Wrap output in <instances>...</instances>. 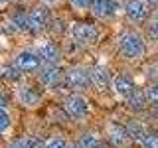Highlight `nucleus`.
<instances>
[{"label":"nucleus","mask_w":158,"mask_h":148,"mask_svg":"<svg viewBox=\"0 0 158 148\" xmlns=\"http://www.w3.org/2000/svg\"><path fill=\"white\" fill-rule=\"evenodd\" d=\"M117 49L118 56L128 61H138L146 53V42L138 32H125L117 39Z\"/></svg>","instance_id":"nucleus-1"},{"label":"nucleus","mask_w":158,"mask_h":148,"mask_svg":"<svg viewBox=\"0 0 158 148\" xmlns=\"http://www.w3.org/2000/svg\"><path fill=\"white\" fill-rule=\"evenodd\" d=\"M65 83L69 85V89L75 93H83L89 87H93L91 83V69L83 67V65H73L67 69L65 73Z\"/></svg>","instance_id":"nucleus-2"},{"label":"nucleus","mask_w":158,"mask_h":148,"mask_svg":"<svg viewBox=\"0 0 158 148\" xmlns=\"http://www.w3.org/2000/svg\"><path fill=\"white\" fill-rule=\"evenodd\" d=\"M69 34L77 46H91L99 39V28L91 22H75Z\"/></svg>","instance_id":"nucleus-3"},{"label":"nucleus","mask_w":158,"mask_h":148,"mask_svg":"<svg viewBox=\"0 0 158 148\" xmlns=\"http://www.w3.org/2000/svg\"><path fill=\"white\" fill-rule=\"evenodd\" d=\"M63 109H65V113L73 118V121H83V118H87V115H89V101L85 99L83 93L73 91L71 95L65 97Z\"/></svg>","instance_id":"nucleus-4"},{"label":"nucleus","mask_w":158,"mask_h":148,"mask_svg":"<svg viewBox=\"0 0 158 148\" xmlns=\"http://www.w3.org/2000/svg\"><path fill=\"white\" fill-rule=\"evenodd\" d=\"M123 10H125L127 18L135 24H146L148 18L152 16L150 4H148L146 0H125Z\"/></svg>","instance_id":"nucleus-5"},{"label":"nucleus","mask_w":158,"mask_h":148,"mask_svg":"<svg viewBox=\"0 0 158 148\" xmlns=\"http://www.w3.org/2000/svg\"><path fill=\"white\" fill-rule=\"evenodd\" d=\"M16 99H18L20 105L26 107V109H38L40 105H42V101H44V95H42V91H40L36 85L24 83V85L18 87Z\"/></svg>","instance_id":"nucleus-6"},{"label":"nucleus","mask_w":158,"mask_h":148,"mask_svg":"<svg viewBox=\"0 0 158 148\" xmlns=\"http://www.w3.org/2000/svg\"><path fill=\"white\" fill-rule=\"evenodd\" d=\"M14 63H16L24 73H38L44 65L42 57L38 56L36 49H22V51H18L16 57H14Z\"/></svg>","instance_id":"nucleus-7"},{"label":"nucleus","mask_w":158,"mask_h":148,"mask_svg":"<svg viewBox=\"0 0 158 148\" xmlns=\"http://www.w3.org/2000/svg\"><path fill=\"white\" fill-rule=\"evenodd\" d=\"M28 18H30V34H42L46 32L49 26V10L48 6H34L28 10Z\"/></svg>","instance_id":"nucleus-8"},{"label":"nucleus","mask_w":158,"mask_h":148,"mask_svg":"<svg viewBox=\"0 0 158 148\" xmlns=\"http://www.w3.org/2000/svg\"><path fill=\"white\" fill-rule=\"evenodd\" d=\"M113 93L117 95V99H121V101H127L128 97L132 95V91L136 89L135 81H132V77L128 75V73H117L115 77H113Z\"/></svg>","instance_id":"nucleus-9"},{"label":"nucleus","mask_w":158,"mask_h":148,"mask_svg":"<svg viewBox=\"0 0 158 148\" xmlns=\"http://www.w3.org/2000/svg\"><path fill=\"white\" fill-rule=\"evenodd\" d=\"M61 79H63L61 69L57 65H52V63H44L42 69L38 71V81H40V85L46 87V89L57 87L59 83H61Z\"/></svg>","instance_id":"nucleus-10"},{"label":"nucleus","mask_w":158,"mask_h":148,"mask_svg":"<svg viewBox=\"0 0 158 148\" xmlns=\"http://www.w3.org/2000/svg\"><path fill=\"white\" fill-rule=\"evenodd\" d=\"M107 138H109V142H111L113 146L125 148V146H128L132 134H131V130H128L127 126L118 125V122H109L107 125Z\"/></svg>","instance_id":"nucleus-11"},{"label":"nucleus","mask_w":158,"mask_h":148,"mask_svg":"<svg viewBox=\"0 0 158 148\" xmlns=\"http://www.w3.org/2000/svg\"><path fill=\"white\" fill-rule=\"evenodd\" d=\"M38 56L42 57L44 63H52V65H59L61 61V49L57 47L56 42H49V39H44L36 46Z\"/></svg>","instance_id":"nucleus-12"},{"label":"nucleus","mask_w":158,"mask_h":148,"mask_svg":"<svg viewBox=\"0 0 158 148\" xmlns=\"http://www.w3.org/2000/svg\"><path fill=\"white\" fill-rule=\"evenodd\" d=\"M113 77L115 75H111V71H109L105 65L91 67V83L97 91H107V89L113 85Z\"/></svg>","instance_id":"nucleus-13"},{"label":"nucleus","mask_w":158,"mask_h":148,"mask_svg":"<svg viewBox=\"0 0 158 148\" xmlns=\"http://www.w3.org/2000/svg\"><path fill=\"white\" fill-rule=\"evenodd\" d=\"M118 10L117 0H95L91 8V14L99 20H113Z\"/></svg>","instance_id":"nucleus-14"},{"label":"nucleus","mask_w":158,"mask_h":148,"mask_svg":"<svg viewBox=\"0 0 158 148\" xmlns=\"http://www.w3.org/2000/svg\"><path fill=\"white\" fill-rule=\"evenodd\" d=\"M127 103H128V109H131V111H135V113H142V111L146 109V105H148L146 89L136 87L135 91H132V95L127 99Z\"/></svg>","instance_id":"nucleus-15"},{"label":"nucleus","mask_w":158,"mask_h":148,"mask_svg":"<svg viewBox=\"0 0 158 148\" xmlns=\"http://www.w3.org/2000/svg\"><path fill=\"white\" fill-rule=\"evenodd\" d=\"M10 26L14 28L16 34H30V18L28 12L24 10H16L10 14Z\"/></svg>","instance_id":"nucleus-16"},{"label":"nucleus","mask_w":158,"mask_h":148,"mask_svg":"<svg viewBox=\"0 0 158 148\" xmlns=\"http://www.w3.org/2000/svg\"><path fill=\"white\" fill-rule=\"evenodd\" d=\"M77 148H103V140L95 132H83L77 140Z\"/></svg>","instance_id":"nucleus-17"},{"label":"nucleus","mask_w":158,"mask_h":148,"mask_svg":"<svg viewBox=\"0 0 158 148\" xmlns=\"http://www.w3.org/2000/svg\"><path fill=\"white\" fill-rule=\"evenodd\" d=\"M22 75H24V71H22V69H20V67H18L14 61L2 67V77L6 79L8 83H20V79H22Z\"/></svg>","instance_id":"nucleus-18"},{"label":"nucleus","mask_w":158,"mask_h":148,"mask_svg":"<svg viewBox=\"0 0 158 148\" xmlns=\"http://www.w3.org/2000/svg\"><path fill=\"white\" fill-rule=\"evenodd\" d=\"M10 128H12V115H10L8 107H2V117H0V134L8 136Z\"/></svg>","instance_id":"nucleus-19"},{"label":"nucleus","mask_w":158,"mask_h":148,"mask_svg":"<svg viewBox=\"0 0 158 148\" xmlns=\"http://www.w3.org/2000/svg\"><path fill=\"white\" fill-rule=\"evenodd\" d=\"M140 148H158V130H148L140 138Z\"/></svg>","instance_id":"nucleus-20"},{"label":"nucleus","mask_w":158,"mask_h":148,"mask_svg":"<svg viewBox=\"0 0 158 148\" xmlns=\"http://www.w3.org/2000/svg\"><path fill=\"white\" fill-rule=\"evenodd\" d=\"M146 32H148V36H150L152 39H158V10H156V12H152V16L148 18Z\"/></svg>","instance_id":"nucleus-21"},{"label":"nucleus","mask_w":158,"mask_h":148,"mask_svg":"<svg viewBox=\"0 0 158 148\" xmlns=\"http://www.w3.org/2000/svg\"><path fill=\"white\" fill-rule=\"evenodd\" d=\"M69 6H71L73 12H87V10L93 8V2L95 0H67Z\"/></svg>","instance_id":"nucleus-22"},{"label":"nucleus","mask_w":158,"mask_h":148,"mask_svg":"<svg viewBox=\"0 0 158 148\" xmlns=\"http://www.w3.org/2000/svg\"><path fill=\"white\" fill-rule=\"evenodd\" d=\"M44 148H69V144H67V140L63 136H52V138L46 140Z\"/></svg>","instance_id":"nucleus-23"},{"label":"nucleus","mask_w":158,"mask_h":148,"mask_svg":"<svg viewBox=\"0 0 158 148\" xmlns=\"http://www.w3.org/2000/svg\"><path fill=\"white\" fill-rule=\"evenodd\" d=\"M146 95H148V103L158 107V83H152V85L146 87Z\"/></svg>","instance_id":"nucleus-24"},{"label":"nucleus","mask_w":158,"mask_h":148,"mask_svg":"<svg viewBox=\"0 0 158 148\" xmlns=\"http://www.w3.org/2000/svg\"><path fill=\"white\" fill-rule=\"evenodd\" d=\"M22 142L26 148H44V144H46V142H42L36 136H26V138H22Z\"/></svg>","instance_id":"nucleus-25"},{"label":"nucleus","mask_w":158,"mask_h":148,"mask_svg":"<svg viewBox=\"0 0 158 148\" xmlns=\"http://www.w3.org/2000/svg\"><path fill=\"white\" fill-rule=\"evenodd\" d=\"M4 148H26V146H24L22 140H16V138H14V140H8L6 144H4Z\"/></svg>","instance_id":"nucleus-26"},{"label":"nucleus","mask_w":158,"mask_h":148,"mask_svg":"<svg viewBox=\"0 0 158 148\" xmlns=\"http://www.w3.org/2000/svg\"><path fill=\"white\" fill-rule=\"evenodd\" d=\"M61 0H40V4H44V6H56V4H59Z\"/></svg>","instance_id":"nucleus-27"},{"label":"nucleus","mask_w":158,"mask_h":148,"mask_svg":"<svg viewBox=\"0 0 158 148\" xmlns=\"http://www.w3.org/2000/svg\"><path fill=\"white\" fill-rule=\"evenodd\" d=\"M146 2H148V4H150V6H152V8H158V0H146Z\"/></svg>","instance_id":"nucleus-28"},{"label":"nucleus","mask_w":158,"mask_h":148,"mask_svg":"<svg viewBox=\"0 0 158 148\" xmlns=\"http://www.w3.org/2000/svg\"><path fill=\"white\" fill-rule=\"evenodd\" d=\"M8 2H10V0H0V4H2V6H4V8H6V6H8Z\"/></svg>","instance_id":"nucleus-29"},{"label":"nucleus","mask_w":158,"mask_h":148,"mask_svg":"<svg viewBox=\"0 0 158 148\" xmlns=\"http://www.w3.org/2000/svg\"><path fill=\"white\" fill-rule=\"evenodd\" d=\"M69 148H71V146H69Z\"/></svg>","instance_id":"nucleus-30"}]
</instances>
